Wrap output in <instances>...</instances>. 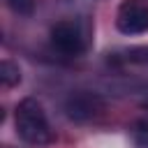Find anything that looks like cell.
<instances>
[{
	"instance_id": "obj_1",
	"label": "cell",
	"mask_w": 148,
	"mask_h": 148,
	"mask_svg": "<svg viewBox=\"0 0 148 148\" xmlns=\"http://www.w3.org/2000/svg\"><path fill=\"white\" fill-rule=\"evenodd\" d=\"M14 123H16V134L30 146H46L53 141V132L44 113V106L35 97H25L18 102Z\"/></svg>"
},
{
	"instance_id": "obj_2",
	"label": "cell",
	"mask_w": 148,
	"mask_h": 148,
	"mask_svg": "<svg viewBox=\"0 0 148 148\" xmlns=\"http://www.w3.org/2000/svg\"><path fill=\"white\" fill-rule=\"evenodd\" d=\"M116 28L123 35L148 32V0H123L116 14Z\"/></svg>"
},
{
	"instance_id": "obj_3",
	"label": "cell",
	"mask_w": 148,
	"mask_h": 148,
	"mask_svg": "<svg viewBox=\"0 0 148 148\" xmlns=\"http://www.w3.org/2000/svg\"><path fill=\"white\" fill-rule=\"evenodd\" d=\"M51 42L65 56H81L86 51V37L76 21H58L51 28Z\"/></svg>"
},
{
	"instance_id": "obj_4",
	"label": "cell",
	"mask_w": 148,
	"mask_h": 148,
	"mask_svg": "<svg viewBox=\"0 0 148 148\" xmlns=\"http://www.w3.org/2000/svg\"><path fill=\"white\" fill-rule=\"evenodd\" d=\"M102 109H104V104L95 92H74L65 102V111L72 120H90Z\"/></svg>"
},
{
	"instance_id": "obj_5",
	"label": "cell",
	"mask_w": 148,
	"mask_h": 148,
	"mask_svg": "<svg viewBox=\"0 0 148 148\" xmlns=\"http://www.w3.org/2000/svg\"><path fill=\"white\" fill-rule=\"evenodd\" d=\"M120 62H130V65H148V46H130L123 49L118 56Z\"/></svg>"
},
{
	"instance_id": "obj_6",
	"label": "cell",
	"mask_w": 148,
	"mask_h": 148,
	"mask_svg": "<svg viewBox=\"0 0 148 148\" xmlns=\"http://www.w3.org/2000/svg\"><path fill=\"white\" fill-rule=\"evenodd\" d=\"M0 81H2V86H7V88L16 86V83L21 81V69H18V65H14L12 60H2V62H0Z\"/></svg>"
},
{
	"instance_id": "obj_7",
	"label": "cell",
	"mask_w": 148,
	"mask_h": 148,
	"mask_svg": "<svg viewBox=\"0 0 148 148\" xmlns=\"http://www.w3.org/2000/svg\"><path fill=\"white\" fill-rule=\"evenodd\" d=\"M7 5L18 14H32L35 9V0H7Z\"/></svg>"
}]
</instances>
